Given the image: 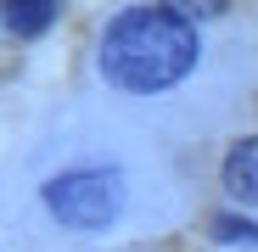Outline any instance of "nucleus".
Returning <instances> with one entry per match:
<instances>
[{
	"label": "nucleus",
	"mask_w": 258,
	"mask_h": 252,
	"mask_svg": "<svg viewBox=\"0 0 258 252\" xmlns=\"http://www.w3.org/2000/svg\"><path fill=\"white\" fill-rule=\"evenodd\" d=\"M0 23H6L17 39H34V34H45L56 23V6L51 0H6V6H0Z\"/></svg>",
	"instance_id": "4"
},
{
	"label": "nucleus",
	"mask_w": 258,
	"mask_h": 252,
	"mask_svg": "<svg viewBox=\"0 0 258 252\" xmlns=\"http://www.w3.org/2000/svg\"><path fill=\"white\" fill-rule=\"evenodd\" d=\"M197 23L180 6H129L101 34V73L129 96L180 84L197 67Z\"/></svg>",
	"instance_id": "1"
},
{
	"label": "nucleus",
	"mask_w": 258,
	"mask_h": 252,
	"mask_svg": "<svg viewBox=\"0 0 258 252\" xmlns=\"http://www.w3.org/2000/svg\"><path fill=\"white\" fill-rule=\"evenodd\" d=\"M213 235H219V241H247V246H258V230H252L247 219H236V213H219V219H213Z\"/></svg>",
	"instance_id": "5"
},
{
	"label": "nucleus",
	"mask_w": 258,
	"mask_h": 252,
	"mask_svg": "<svg viewBox=\"0 0 258 252\" xmlns=\"http://www.w3.org/2000/svg\"><path fill=\"white\" fill-rule=\"evenodd\" d=\"M45 207L68 230H107L123 207V174L118 168H68L45 185Z\"/></svg>",
	"instance_id": "2"
},
{
	"label": "nucleus",
	"mask_w": 258,
	"mask_h": 252,
	"mask_svg": "<svg viewBox=\"0 0 258 252\" xmlns=\"http://www.w3.org/2000/svg\"><path fill=\"white\" fill-rule=\"evenodd\" d=\"M225 191L236 202H252L258 207V135L230 146V157H225Z\"/></svg>",
	"instance_id": "3"
}]
</instances>
